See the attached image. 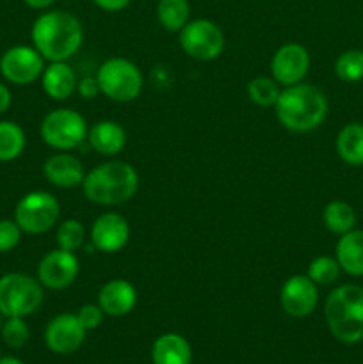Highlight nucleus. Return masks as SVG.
I'll return each mask as SVG.
<instances>
[{"instance_id":"1","label":"nucleus","mask_w":363,"mask_h":364,"mask_svg":"<svg viewBox=\"0 0 363 364\" xmlns=\"http://www.w3.org/2000/svg\"><path fill=\"white\" fill-rule=\"evenodd\" d=\"M34 48L50 63L68 60L80 50L84 28L77 16L66 11H46L32 25Z\"/></svg>"},{"instance_id":"2","label":"nucleus","mask_w":363,"mask_h":364,"mask_svg":"<svg viewBox=\"0 0 363 364\" xmlns=\"http://www.w3.org/2000/svg\"><path fill=\"white\" fill-rule=\"evenodd\" d=\"M274 110L281 127L295 134H306L326 119L327 98L315 85L299 82L281 89Z\"/></svg>"},{"instance_id":"3","label":"nucleus","mask_w":363,"mask_h":364,"mask_svg":"<svg viewBox=\"0 0 363 364\" xmlns=\"http://www.w3.org/2000/svg\"><path fill=\"white\" fill-rule=\"evenodd\" d=\"M139 188V174L128 162H105L89 171L82 181L84 196L100 206H117L130 201Z\"/></svg>"},{"instance_id":"4","label":"nucleus","mask_w":363,"mask_h":364,"mask_svg":"<svg viewBox=\"0 0 363 364\" xmlns=\"http://www.w3.org/2000/svg\"><path fill=\"white\" fill-rule=\"evenodd\" d=\"M324 316L331 334L345 345L363 340V288L342 284L335 288L324 304Z\"/></svg>"},{"instance_id":"5","label":"nucleus","mask_w":363,"mask_h":364,"mask_svg":"<svg viewBox=\"0 0 363 364\" xmlns=\"http://www.w3.org/2000/svg\"><path fill=\"white\" fill-rule=\"evenodd\" d=\"M100 92L112 102H134L142 91L144 78L141 70L132 60L123 57L107 59L96 71Z\"/></svg>"},{"instance_id":"6","label":"nucleus","mask_w":363,"mask_h":364,"mask_svg":"<svg viewBox=\"0 0 363 364\" xmlns=\"http://www.w3.org/2000/svg\"><path fill=\"white\" fill-rule=\"evenodd\" d=\"M88 123L84 116L73 109H56L46 114L39 127L45 144L57 151H71L88 141Z\"/></svg>"},{"instance_id":"7","label":"nucleus","mask_w":363,"mask_h":364,"mask_svg":"<svg viewBox=\"0 0 363 364\" xmlns=\"http://www.w3.org/2000/svg\"><path fill=\"white\" fill-rule=\"evenodd\" d=\"M43 284L25 274L0 277V313L4 316H28L43 304Z\"/></svg>"},{"instance_id":"8","label":"nucleus","mask_w":363,"mask_h":364,"mask_svg":"<svg viewBox=\"0 0 363 364\" xmlns=\"http://www.w3.org/2000/svg\"><path fill=\"white\" fill-rule=\"evenodd\" d=\"M59 201L45 191L25 194L14 210V220L20 230L28 235H43L50 231L59 220Z\"/></svg>"},{"instance_id":"9","label":"nucleus","mask_w":363,"mask_h":364,"mask_svg":"<svg viewBox=\"0 0 363 364\" xmlns=\"http://www.w3.org/2000/svg\"><path fill=\"white\" fill-rule=\"evenodd\" d=\"M178 41H180L182 50L196 60L217 59L226 45L219 25L210 20H203V18L187 21L180 31Z\"/></svg>"},{"instance_id":"10","label":"nucleus","mask_w":363,"mask_h":364,"mask_svg":"<svg viewBox=\"0 0 363 364\" xmlns=\"http://www.w3.org/2000/svg\"><path fill=\"white\" fill-rule=\"evenodd\" d=\"M45 70V59L34 46L18 45L6 50L0 59V73L14 85H28Z\"/></svg>"},{"instance_id":"11","label":"nucleus","mask_w":363,"mask_h":364,"mask_svg":"<svg viewBox=\"0 0 363 364\" xmlns=\"http://www.w3.org/2000/svg\"><path fill=\"white\" fill-rule=\"evenodd\" d=\"M80 272L75 252L53 249L46 252L38 265V281L48 290H64L71 287Z\"/></svg>"},{"instance_id":"12","label":"nucleus","mask_w":363,"mask_h":364,"mask_svg":"<svg viewBox=\"0 0 363 364\" xmlns=\"http://www.w3.org/2000/svg\"><path fill=\"white\" fill-rule=\"evenodd\" d=\"M317 302H319V290L306 274L290 276L280 290L281 309L294 318H305L312 315L317 308Z\"/></svg>"},{"instance_id":"13","label":"nucleus","mask_w":363,"mask_h":364,"mask_svg":"<svg viewBox=\"0 0 363 364\" xmlns=\"http://www.w3.org/2000/svg\"><path fill=\"white\" fill-rule=\"evenodd\" d=\"M310 53L299 43H287L274 52L270 60V73L280 85L299 84L305 80L310 70Z\"/></svg>"},{"instance_id":"14","label":"nucleus","mask_w":363,"mask_h":364,"mask_svg":"<svg viewBox=\"0 0 363 364\" xmlns=\"http://www.w3.org/2000/svg\"><path fill=\"white\" fill-rule=\"evenodd\" d=\"M89 240L93 247L105 255L120 252L130 240V226L128 220L120 213H102L98 219L93 223L89 231Z\"/></svg>"},{"instance_id":"15","label":"nucleus","mask_w":363,"mask_h":364,"mask_svg":"<svg viewBox=\"0 0 363 364\" xmlns=\"http://www.w3.org/2000/svg\"><path fill=\"white\" fill-rule=\"evenodd\" d=\"M85 333L80 322H78L77 315L73 313H60V315L53 316L48 322L45 329V343L48 350L56 352V354H71V352L78 350L85 340Z\"/></svg>"},{"instance_id":"16","label":"nucleus","mask_w":363,"mask_h":364,"mask_svg":"<svg viewBox=\"0 0 363 364\" xmlns=\"http://www.w3.org/2000/svg\"><path fill=\"white\" fill-rule=\"evenodd\" d=\"M96 304L109 316H125L137 304V291L132 283L125 279L107 281L98 294Z\"/></svg>"},{"instance_id":"17","label":"nucleus","mask_w":363,"mask_h":364,"mask_svg":"<svg viewBox=\"0 0 363 364\" xmlns=\"http://www.w3.org/2000/svg\"><path fill=\"white\" fill-rule=\"evenodd\" d=\"M43 174L53 187L59 188L78 187L85 176L80 160L70 153H57L50 156L43 166Z\"/></svg>"},{"instance_id":"18","label":"nucleus","mask_w":363,"mask_h":364,"mask_svg":"<svg viewBox=\"0 0 363 364\" xmlns=\"http://www.w3.org/2000/svg\"><path fill=\"white\" fill-rule=\"evenodd\" d=\"M77 73L66 60L50 63L41 75L43 91L46 92V96L57 100V102L70 98L77 91Z\"/></svg>"},{"instance_id":"19","label":"nucleus","mask_w":363,"mask_h":364,"mask_svg":"<svg viewBox=\"0 0 363 364\" xmlns=\"http://www.w3.org/2000/svg\"><path fill=\"white\" fill-rule=\"evenodd\" d=\"M88 142L96 153L114 156L127 146V132L116 121L103 119L93 124L88 130Z\"/></svg>"},{"instance_id":"20","label":"nucleus","mask_w":363,"mask_h":364,"mask_svg":"<svg viewBox=\"0 0 363 364\" xmlns=\"http://www.w3.org/2000/svg\"><path fill=\"white\" fill-rule=\"evenodd\" d=\"M335 258L345 274L352 277L363 276V231L351 230L340 235L335 249Z\"/></svg>"},{"instance_id":"21","label":"nucleus","mask_w":363,"mask_h":364,"mask_svg":"<svg viewBox=\"0 0 363 364\" xmlns=\"http://www.w3.org/2000/svg\"><path fill=\"white\" fill-rule=\"evenodd\" d=\"M152 361L153 364H191L192 348L180 334H162L152 347Z\"/></svg>"},{"instance_id":"22","label":"nucleus","mask_w":363,"mask_h":364,"mask_svg":"<svg viewBox=\"0 0 363 364\" xmlns=\"http://www.w3.org/2000/svg\"><path fill=\"white\" fill-rule=\"evenodd\" d=\"M337 153L349 166H363V124L349 123L338 132Z\"/></svg>"},{"instance_id":"23","label":"nucleus","mask_w":363,"mask_h":364,"mask_svg":"<svg viewBox=\"0 0 363 364\" xmlns=\"http://www.w3.org/2000/svg\"><path fill=\"white\" fill-rule=\"evenodd\" d=\"M324 226L335 235H345L347 231L354 230L356 226V213L351 205L344 201H331L327 203L322 212Z\"/></svg>"},{"instance_id":"24","label":"nucleus","mask_w":363,"mask_h":364,"mask_svg":"<svg viewBox=\"0 0 363 364\" xmlns=\"http://www.w3.org/2000/svg\"><path fill=\"white\" fill-rule=\"evenodd\" d=\"M191 7L187 0H160L157 6V18L169 32H180L189 21Z\"/></svg>"},{"instance_id":"25","label":"nucleus","mask_w":363,"mask_h":364,"mask_svg":"<svg viewBox=\"0 0 363 364\" xmlns=\"http://www.w3.org/2000/svg\"><path fill=\"white\" fill-rule=\"evenodd\" d=\"M25 149V134L20 124L0 121V162L18 159Z\"/></svg>"},{"instance_id":"26","label":"nucleus","mask_w":363,"mask_h":364,"mask_svg":"<svg viewBox=\"0 0 363 364\" xmlns=\"http://www.w3.org/2000/svg\"><path fill=\"white\" fill-rule=\"evenodd\" d=\"M248 98L258 107H274L280 96L281 87L273 77H256L248 82Z\"/></svg>"},{"instance_id":"27","label":"nucleus","mask_w":363,"mask_h":364,"mask_svg":"<svg viewBox=\"0 0 363 364\" xmlns=\"http://www.w3.org/2000/svg\"><path fill=\"white\" fill-rule=\"evenodd\" d=\"M340 265H338L337 258L331 256H317L312 263L308 265V272L306 276L317 284V287H330V284L337 283L340 277Z\"/></svg>"},{"instance_id":"28","label":"nucleus","mask_w":363,"mask_h":364,"mask_svg":"<svg viewBox=\"0 0 363 364\" xmlns=\"http://www.w3.org/2000/svg\"><path fill=\"white\" fill-rule=\"evenodd\" d=\"M335 73L344 82H359L363 78V50H347L335 63Z\"/></svg>"},{"instance_id":"29","label":"nucleus","mask_w":363,"mask_h":364,"mask_svg":"<svg viewBox=\"0 0 363 364\" xmlns=\"http://www.w3.org/2000/svg\"><path fill=\"white\" fill-rule=\"evenodd\" d=\"M57 245L64 251H78L85 244V230L77 219H66L57 228Z\"/></svg>"},{"instance_id":"30","label":"nucleus","mask_w":363,"mask_h":364,"mask_svg":"<svg viewBox=\"0 0 363 364\" xmlns=\"http://www.w3.org/2000/svg\"><path fill=\"white\" fill-rule=\"evenodd\" d=\"M2 340L7 347L11 348H21L31 338V331H28L27 322L21 316H9L6 322L2 323Z\"/></svg>"},{"instance_id":"31","label":"nucleus","mask_w":363,"mask_h":364,"mask_svg":"<svg viewBox=\"0 0 363 364\" xmlns=\"http://www.w3.org/2000/svg\"><path fill=\"white\" fill-rule=\"evenodd\" d=\"M21 233H23V231L20 230L16 220H0V252L13 251V249L20 244Z\"/></svg>"},{"instance_id":"32","label":"nucleus","mask_w":363,"mask_h":364,"mask_svg":"<svg viewBox=\"0 0 363 364\" xmlns=\"http://www.w3.org/2000/svg\"><path fill=\"white\" fill-rule=\"evenodd\" d=\"M103 316H105V313L102 311L98 304H85L77 311L78 322L84 326L85 331H93L102 326Z\"/></svg>"},{"instance_id":"33","label":"nucleus","mask_w":363,"mask_h":364,"mask_svg":"<svg viewBox=\"0 0 363 364\" xmlns=\"http://www.w3.org/2000/svg\"><path fill=\"white\" fill-rule=\"evenodd\" d=\"M77 92L82 96V98H85V100L95 98V96L100 92L98 80H96V77H89V75H88V77L78 78Z\"/></svg>"},{"instance_id":"34","label":"nucleus","mask_w":363,"mask_h":364,"mask_svg":"<svg viewBox=\"0 0 363 364\" xmlns=\"http://www.w3.org/2000/svg\"><path fill=\"white\" fill-rule=\"evenodd\" d=\"M100 9L110 11V13H116V11L125 9V7L130 4V0H93Z\"/></svg>"},{"instance_id":"35","label":"nucleus","mask_w":363,"mask_h":364,"mask_svg":"<svg viewBox=\"0 0 363 364\" xmlns=\"http://www.w3.org/2000/svg\"><path fill=\"white\" fill-rule=\"evenodd\" d=\"M11 105V91L7 89V85L0 84V114L6 112Z\"/></svg>"},{"instance_id":"36","label":"nucleus","mask_w":363,"mask_h":364,"mask_svg":"<svg viewBox=\"0 0 363 364\" xmlns=\"http://www.w3.org/2000/svg\"><path fill=\"white\" fill-rule=\"evenodd\" d=\"M25 4H27L28 7H32V9H46V7L52 6L56 0H23Z\"/></svg>"},{"instance_id":"37","label":"nucleus","mask_w":363,"mask_h":364,"mask_svg":"<svg viewBox=\"0 0 363 364\" xmlns=\"http://www.w3.org/2000/svg\"><path fill=\"white\" fill-rule=\"evenodd\" d=\"M0 364H23L20 361V359H16V358H0Z\"/></svg>"},{"instance_id":"38","label":"nucleus","mask_w":363,"mask_h":364,"mask_svg":"<svg viewBox=\"0 0 363 364\" xmlns=\"http://www.w3.org/2000/svg\"><path fill=\"white\" fill-rule=\"evenodd\" d=\"M2 316H4V315H2V313H0V329H2V323H4V322H2Z\"/></svg>"}]
</instances>
